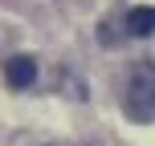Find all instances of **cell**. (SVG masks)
<instances>
[{
    "mask_svg": "<svg viewBox=\"0 0 155 146\" xmlns=\"http://www.w3.org/2000/svg\"><path fill=\"white\" fill-rule=\"evenodd\" d=\"M123 110L131 122H155V61H139L127 77Z\"/></svg>",
    "mask_w": 155,
    "mask_h": 146,
    "instance_id": "6da1fadb",
    "label": "cell"
},
{
    "mask_svg": "<svg viewBox=\"0 0 155 146\" xmlns=\"http://www.w3.org/2000/svg\"><path fill=\"white\" fill-rule=\"evenodd\" d=\"M4 81L12 85V89H29L33 81H37V61H33L29 53H16L4 61Z\"/></svg>",
    "mask_w": 155,
    "mask_h": 146,
    "instance_id": "7a4b0ae2",
    "label": "cell"
},
{
    "mask_svg": "<svg viewBox=\"0 0 155 146\" xmlns=\"http://www.w3.org/2000/svg\"><path fill=\"white\" fill-rule=\"evenodd\" d=\"M127 33L131 37H151L155 33V8L151 4H135L127 12Z\"/></svg>",
    "mask_w": 155,
    "mask_h": 146,
    "instance_id": "3957f363",
    "label": "cell"
}]
</instances>
